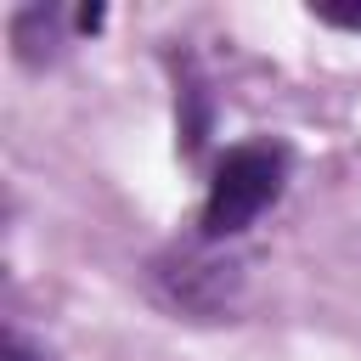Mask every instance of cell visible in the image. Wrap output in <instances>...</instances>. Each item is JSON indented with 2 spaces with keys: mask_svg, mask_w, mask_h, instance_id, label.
<instances>
[{
  "mask_svg": "<svg viewBox=\"0 0 361 361\" xmlns=\"http://www.w3.org/2000/svg\"><path fill=\"white\" fill-rule=\"evenodd\" d=\"M0 361H39V355H34V350H28L17 333H6V344H0Z\"/></svg>",
  "mask_w": 361,
  "mask_h": 361,
  "instance_id": "obj_3",
  "label": "cell"
},
{
  "mask_svg": "<svg viewBox=\"0 0 361 361\" xmlns=\"http://www.w3.org/2000/svg\"><path fill=\"white\" fill-rule=\"evenodd\" d=\"M282 175H288L282 147H271V141H243V147H231V152L214 164L209 192H203V214H197L203 243H226V237L248 231V226L276 203Z\"/></svg>",
  "mask_w": 361,
  "mask_h": 361,
  "instance_id": "obj_1",
  "label": "cell"
},
{
  "mask_svg": "<svg viewBox=\"0 0 361 361\" xmlns=\"http://www.w3.org/2000/svg\"><path fill=\"white\" fill-rule=\"evenodd\" d=\"M310 17L327 23V28H350V34H361V6H327V0H316Z\"/></svg>",
  "mask_w": 361,
  "mask_h": 361,
  "instance_id": "obj_2",
  "label": "cell"
}]
</instances>
